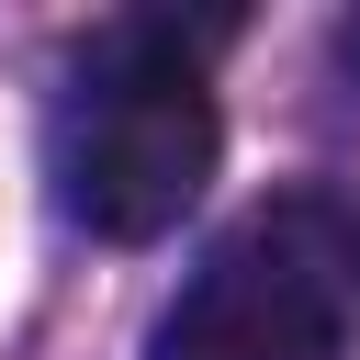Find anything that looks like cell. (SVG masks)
Returning <instances> with one entry per match:
<instances>
[{
  "label": "cell",
  "mask_w": 360,
  "mask_h": 360,
  "mask_svg": "<svg viewBox=\"0 0 360 360\" xmlns=\"http://www.w3.org/2000/svg\"><path fill=\"white\" fill-rule=\"evenodd\" d=\"M214 158H225V124L169 22H124L79 56V79L56 101V202L90 236H112V248L169 236L202 202Z\"/></svg>",
  "instance_id": "obj_1"
},
{
  "label": "cell",
  "mask_w": 360,
  "mask_h": 360,
  "mask_svg": "<svg viewBox=\"0 0 360 360\" xmlns=\"http://www.w3.org/2000/svg\"><path fill=\"white\" fill-rule=\"evenodd\" d=\"M146 360H338V248L315 214L236 225L158 315Z\"/></svg>",
  "instance_id": "obj_2"
}]
</instances>
